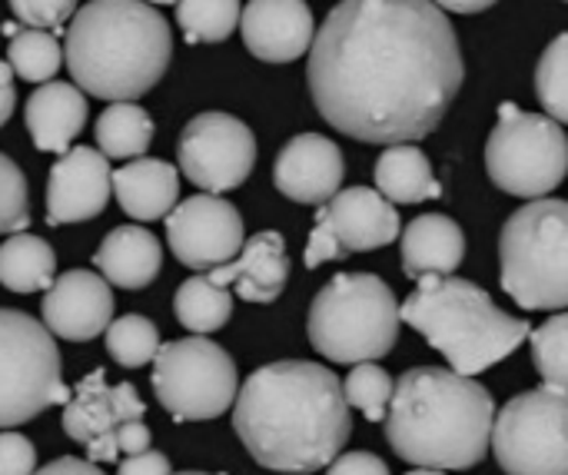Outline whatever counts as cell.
Instances as JSON below:
<instances>
[{"mask_svg":"<svg viewBox=\"0 0 568 475\" xmlns=\"http://www.w3.org/2000/svg\"><path fill=\"white\" fill-rule=\"evenodd\" d=\"M33 475H103L97 469V463H90V459H57V463H50V466H43V469H37Z\"/></svg>","mask_w":568,"mask_h":475,"instance_id":"b9f144b4","label":"cell"},{"mask_svg":"<svg viewBox=\"0 0 568 475\" xmlns=\"http://www.w3.org/2000/svg\"><path fill=\"white\" fill-rule=\"evenodd\" d=\"M173 57V33L146 0H87L67 23L63 60L77 87L97 100L150 93Z\"/></svg>","mask_w":568,"mask_h":475,"instance_id":"277c9868","label":"cell"},{"mask_svg":"<svg viewBox=\"0 0 568 475\" xmlns=\"http://www.w3.org/2000/svg\"><path fill=\"white\" fill-rule=\"evenodd\" d=\"M87 123V97L77 83L47 80L27 100V130L37 150L67 153Z\"/></svg>","mask_w":568,"mask_h":475,"instance_id":"44dd1931","label":"cell"},{"mask_svg":"<svg viewBox=\"0 0 568 475\" xmlns=\"http://www.w3.org/2000/svg\"><path fill=\"white\" fill-rule=\"evenodd\" d=\"M43 326L67 343H90L113 320L110 283L93 270H70L43 290Z\"/></svg>","mask_w":568,"mask_h":475,"instance_id":"2e32d148","label":"cell"},{"mask_svg":"<svg viewBox=\"0 0 568 475\" xmlns=\"http://www.w3.org/2000/svg\"><path fill=\"white\" fill-rule=\"evenodd\" d=\"M183 176L203 193H230L246 183L256 166V137L233 113H196L176 140Z\"/></svg>","mask_w":568,"mask_h":475,"instance_id":"4fadbf2b","label":"cell"},{"mask_svg":"<svg viewBox=\"0 0 568 475\" xmlns=\"http://www.w3.org/2000/svg\"><path fill=\"white\" fill-rule=\"evenodd\" d=\"M389 449L419 469H473L489 456L496 403L493 393L456 370H406L386 413Z\"/></svg>","mask_w":568,"mask_h":475,"instance_id":"3957f363","label":"cell"},{"mask_svg":"<svg viewBox=\"0 0 568 475\" xmlns=\"http://www.w3.org/2000/svg\"><path fill=\"white\" fill-rule=\"evenodd\" d=\"M566 3H568V0H566Z\"/></svg>","mask_w":568,"mask_h":475,"instance_id":"7dc6e473","label":"cell"},{"mask_svg":"<svg viewBox=\"0 0 568 475\" xmlns=\"http://www.w3.org/2000/svg\"><path fill=\"white\" fill-rule=\"evenodd\" d=\"M336 373L306 360L260 366L240 386L233 429L246 453L273 473H320L353 436V416Z\"/></svg>","mask_w":568,"mask_h":475,"instance_id":"7a4b0ae2","label":"cell"},{"mask_svg":"<svg viewBox=\"0 0 568 475\" xmlns=\"http://www.w3.org/2000/svg\"><path fill=\"white\" fill-rule=\"evenodd\" d=\"M180 475H210V473H180Z\"/></svg>","mask_w":568,"mask_h":475,"instance_id":"bcb514c9","label":"cell"},{"mask_svg":"<svg viewBox=\"0 0 568 475\" xmlns=\"http://www.w3.org/2000/svg\"><path fill=\"white\" fill-rule=\"evenodd\" d=\"M37 473V449L27 436L7 429L0 433V475H33Z\"/></svg>","mask_w":568,"mask_h":475,"instance_id":"8d00e7d4","label":"cell"},{"mask_svg":"<svg viewBox=\"0 0 568 475\" xmlns=\"http://www.w3.org/2000/svg\"><path fill=\"white\" fill-rule=\"evenodd\" d=\"M466 260V233L443 213H423L403 230L406 276H453Z\"/></svg>","mask_w":568,"mask_h":475,"instance_id":"603a6c76","label":"cell"},{"mask_svg":"<svg viewBox=\"0 0 568 475\" xmlns=\"http://www.w3.org/2000/svg\"><path fill=\"white\" fill-rule=\"evenodd\" d=\"M393 380L386 370H379L376 363H356L353 373L343 383L346 403L356 406L369 423H383L389 413V400H393Z\"/></svg>","mask_w":568,"mask_h":475,"instance_id":"836d02e7","label":"cell"},{"mask_svg":"<svg viewBox=\"0 0 568 475\" xmlns=\"http://www.w3.org/2000/svg\"><path fill=\"white\" fill-rule=\"evenodd\" d=\"M163 220H166V240L173 256L190 270L223 266L246 243L240 210L216 193L190 196L176 203Z\"/></svg>","mask_w":568,"mask_h":475,"instance_id":"5bb4252c","label":"cell"},{"mask_svg":"<svg viewBox=\"0 0 568 475\" xmlns=\"http://www.w3.org/2000/svg\"><path fill=\"white\" fill-rule=\"evenodd\" d=\"M406 475H446V473H443V469H419V466H413Z\"/></svg>","mask_w":568,"mask_h":475,"instance_id":"ee69618b","label":"cell"},{"mask_svg":"<svg viewBox=\"0 0 568 475\" xmlns=\"http://www.w3.org/2000/svg\"><path fill=\"white\" fill-rule=\"evenodd\" d=\"M439 10H453V13H479V10H489L496 0H433Z\"/></svg>","mask_w":568,"mask_h":475,"instance_id":"7bdbcfd3","label":"cell"},{"mask_svg":"<svg viewBox=\"0 0 568 475\" xmlns=\"http://www.w3.org/2000/svg\"><path fill=\"white\" fill-rule=\"evenodd\" d=\"M106 353L123 370L150 366L156 360V353H160V330H156V323L140 316V313L110 320V326H106Z\"/></svg>","mask_w":568,"mask_h":475,"instance_id":"4dcf8cb0","label":"cell"},{"mask_svg":"<svg viewBox=\"0 0 568 475\" xmlns=\"http://www.w3.org/2000/svg\"><path fill=\"white\" fill-rule=\"evenodd\" d=\"M160 406L176 423H203L223 416L240 393L233 356L206 336H186L160 346L150 373Z\"/></svg>","mask_w":568,"mask_h":475,"instance_id":"30bf717a","label":"cell"},{"mask_svg":"<svg viewBox=\"0 0 568 475\" xmlns=\"http://www.w3.org/2000/svg\"><path fill=\"white\" fill-rule=\"evenodd\" d=\"M240 0H176V23L186 43H220L240 27Z\"/></svg>","mask_w":568,"mask_h":475,"instance_id":"f546056e","label":"cell"},{"mask_svg":"<svg viewBox=\"0 0 568 475\" xmlns=\"http://www.w3.org/2000/svg\"><path fill=\"white\" fill-rule=\"evenodd\" d=\"M116 475H173L170 473V459L163 453H136V456H126L120 463V473Z\"/></svg>","mask_w":568,"mask_h":475,"instance_id":"ab89813d","label":"cell"},{"mask_svg":"<svg viewBox=\"0 0 568 475\" xmlns=\"http://www.w3.org/2000/svg\"><path fill=\"white\" fill-rule=\"evenodd\" d=\"M393 240H399L396 203L373 186H346L320 206L303 260L310 270H316L349 253L389 246Z\"/></svg>","mask_w":568,"mask_h":475,"instance_id":"7c38bea8","label":"cell"},{"mask_svg":"<svg viewBox=\"0 0 568 475\" xmlns=\"http://www.w3.org/2000/svg\"><path fill=\"white\" fill-rule=\"evenodd\" d=\"M320 117L363 143L426 140L466 80L446 10L433 0H339L310 47Z\"/></svg>","mask_w":568,"mask_h":475,"instance_id":"6da1fadb","label":"cell"},{"mask_svg":"<svg viewBox=\"0 0 568 475\" xmlns=\"http://www.w3.org/2000/svg\"><path fill=\"white\" fill-rule=\"evenodd\" d=\"M57 273V253L47 240L30 233H10V240L0 243V286H7L17 296L43 293L53 283Z\"/></svg>","mask_w":568,"mask_h":475,"instance_id":"484cf974","label":"cell"},{"mask_svg":"<svg viewBox=\"0 0 568 475\" xmlns=\"http://www.w3.org/2000/svg\"><path fill=\"white\" fill-rule=\"evenodd\" d=\"M113 193L110 160L93 146H70L47 180V223L67 226L93 220L106 210Z\"/></svg>","mask_w":568,"mask_h":475,"instance_id":"9a60e30c","label":"cell"},{"mask_svg":"<svg viewBox=\"0 0 568 475\" xmlns=\"http://www.w3.org/2000/svg\"><path fill=\"white\" fill-rule=\"evenodd\" d=\"M30 223V190L23 170L0 153V236L20 233Z\"/></svg>","mask_w":568,"mask_h":475,"instance_id":"e575fe53","label":"cell"},{"mask_svg":"<svg viewBox=\"0 0 568 475\" xmlns=\"http://www.w3.org/2000/svg\"><path fill=\"white\" fill-rule=\"evenodd\" d=\"M499 280L523 310H568V200L539 196L506 220Z\"/></svg>","mask_w":568,"mask_h":475,"instance_id":"52a82bcc","label":"cell"},{"mask_svg":"<svg viewBox=\"0 0 568 475\" xmlns=\"http://www.w3.org/2000/svg\"><path fill=\"white\" fill-rule=\"evenodd\" d=\"M146 3H153V7H163V3H173V7H176V0H146Z\"/></svg>","mask_w":568,"mask_h":475,"instance_id":"f6af8a7d","label":"cell"},{"mask_svg":"<svg viewBox=\"0 0 568 475\" xmlns=\"http://www.w3.org/2000/svg\"><path fill=\"white\" fill-rule=\"evenodd\" d=\"M113 196L123 213L140 223L160 220L180 200V170L166 160L136 156L113 170Z\"/></svg>","mask_w":568,"mask_h":475,"instance_id":"7402d4cb","label":"cell"},{"mask_svg":"<svg viewBox=\"0 0 568 475\" xmlns=\"http://www.w3.org/2000/svg\"><path fill=\"white\" fill-rule=\"evenodd\" d=\"M67 400L53 333L20 310H0V429L23 426Z\"/></svg>","mask_w":568,"mask_h":475,"instance_id":"9c48e42d","label":"cell"},{"mask_svg":"<svg viewBox=\"0 0 568 475\" xmlns=\"http://www.w3.org/2000/svg\"><path fill=\"white\" fill-rule=\"evenodd\" d=\"M206 276L246 303H276L290 280L286 243L276 230H263L250 236L230 263L213 266Z\"/></svg>","mask_w":568,"mask_h":475,"instance_id":"ffe728a7","label":"cell"},{"mask_svg":"<svg viewBox=\"0 0 568 475\" xmlns=\"http://www.w3.org/2000/svg\"><path fill=\"white\" fill-rule=\"evenodd\" d=\"M399 303L373 273H339L313 300L306 333L329 363L356 366L393 353L399 340Z\"/></svg>","mask_w":568,"mask_h":475,"instance_id":"8992f818","label":"cell"},{"mask_svg":"<svg viewBox=\"0 0 568 475\" xmlns=\"http://www.w3.org/2000/svg\"><path fill=\"white\" fill-rule=\"evenodd\" d=\"M326 475H389V466L373 453H339L326 466Z\"/></svg>","mask_w":568,"mask_h":475,"instance_id":"74e56055","label":"cell"},{"mask_svg":"<svg viewBox=\"0 0 568 475\" xmlns=\"http://www.w3.org/2000/svg\"><path fill=\"white\" fill-rule=\"evenodd\" d=\"M532 336V363L542 383L568 390V313L546 320Z\"/></svg>","mask_w":568,"mask_h":475,"instance_id":"d6a6232c","label":"cell"},{"mask_svg":"<svg viewBox=\"0 0 568 475\" xmlns=\"http://www.w3.org/2000/svg\"><path fill=\"white\" fill-rule=\"evenodd\" d=\"M77 3L80 0H10V10L27 27H40V30H53L57 33L77 13Z\"/></svg>","mask_w":568,"mask_h":475,"instance_id":"d590c367","label":"cell"},{"mask_svg":"<svg viewBox=\"0 0 568 475\" xmlns=\"http://www.w3.org/2000/svg\"><path fill=\"white\" fill-rule=\"evenodd\" d=\"M173 313L176 323L196 336L216 333L230 323L233 316V293L220 283H213L210 276H190L173 300Z\"/></svg>","mask_w":568,"mask_h":475,"instance_id":"f1b7e54d","label":"cell"},{"mask_svg":"<svg viewBox=\"0 0 568 475\" xmlns=\"http://www.w3.org/2000/svg\"><path fill=\"white\" fill-rule=\"evenodd\" d=\"M399 316L463 376L503 363L532 333L526 320L509 316L483 286L459 276H419L416 290L399 306Z\"/></svg>","mask_w":568,"mask_h":475,"instance_id":"5b68a950","label":"cell"},{"mask_svg":"<svg viewBox=\"0 0 568 475\" xmlns=\"http://www.w3.org/2000/svg\"><path fill=\"white\" fill-rule=\"evenodd\" d=\"M240 33L256 60L293 63L310 53L316 23L306 0H246Z\"/></svg>","mask_w":568,"mask_h":475,"instance_id":"ac0fdd59","label":"cell"},{"mask_svg":"<svg viewBox=\"0 0 568 475\" xmlns=\"http://www.w3.org/2000/svg\"><path fill=\"white\" fill-rule=\"evenodd\" d=\"M93 137L106 160H136L153 143V120L133 100H116L100 113Z\"/></svg>","mask_w":568,"mask_h":475,"instance_id":"4316f807","label":"cell"},{"mask_svg":"<svg viewBox=\"0 0 568 475\" xmlns=\"http://www.w3.org/2000/svg\"><path fill=\"white\" fill-rule=\"evenodd\" d=\"M93 266L110 286L120 290H143L160 276L163 250L160 240L143 226H116L103 236V243L93 253Z\"/></svg>","mask_w":568,"mask_h":475,"instance_id":"cb8c5ba5","label":"cell"},{"mask_svg":"<svg viewBox=\"0 0 568 475\" xmlns=\"http://www.w3.org/2000/svg\"><path fill=\"white\" fill-rule=\"evenodd\" d=\"M143 413L146 406L130 383L110 386L103 370H93L77 383V390L63 403V429L73 443L90 446L93 439L116 433L123 423L143 420Z\"/></svg>","mask_w":568,"mask_h":475,"instance_id":"d6986e66","label":"cell"},{"mask_svg":"<svg viewBox=\"0 0 568 475\" xmlns=\"http://www.w3.org/2000/svg\"><path fill=\"white\" fill-rule=\"evenodd\" d=\"M13 107H17V87H13V70H10V63H3V60H0V127H3L7 120H10Z\"/></svg>","mask_w":568,"mask_h":475,"instance_id":"60d3db41","label":"cell"},{"mask_svg":"<svg viewBox=\"0 0 568 475\" xmlns=\"http://www.w3.org/2000/svg\"><path fill=\"white\" fill-rule=\"evenodd\" d=\"M153 443L150 429L143 426V420H133V423H123L116 433H113V446L120 456H136V453H146Z\"/></svg>","mask_w":568,"mask_h":475,"instance_id":"f35d334b","label":"cell"},{"mask_svg":"<svg viewBox=\"0 0 568 475\" xmlns=\"http://www.w3.org/2000/svg\"><path fill=\"white\" fill-rule=\"evenodd\" d=\"M376 190L396 206L426 203V200L443 196L433 163L426 160V153L416 143H389L383 150V156L376 160Z\"/></svg>","mask_w":568,"mask_h":475,"instance_id":"d4e9b609","label":"cell"},{"mask_svg":"<svg viewBox=\"0 0 568 475\" xmlns=\"http://www.w3.org/2000/svg\"><path fill=\"white\" fill-rule=\"evenodd\" d=\"M536 97L552 120L568 123V33L546 47L536 67Z\"/></svg>","mask_w":568,"mask_h":475,"instance_id":"1f68e13d","label":"cell"},{"mask_svg":"<svg viewBox=\"0 0 568 475\" xmlns=\"http://www.w3.org/2000/svg\"><path fill=\"white\" fill-rule=\"evenodd\" d=\"M343 176H346L343 150L323 133L293 137L280 150L273 166L276 190L286 200L310 203V206H323L326 200H333L343 186Z\"/></svg>","mask_w":568,"mask_h":475,"instance_id":"e0dca14e","label":"cell"},{"mask_svg":"<svg viewBox=\"0 0 568 475\" xmlns=\"http://www.w3.org/2000/svg\"><path fill=\"white\" fill-rule=\"evenodd\" d=\"M486 170L503 193L523 200L549 196L568 173V133L549 113L503 103L486 143Z\"/></svg>","mask_w":568,"mask_h":475,"instance_id":"ba28073f","label":"cell"},{"mask_svg":"<svg viewBox=\"0 0 568 475\" xmlns=\"http://www.w3.org/2000/svg\"><path fill=\"white\" fill-rule=\"evenodd\" d=\"M3 33H7V63L20 80L47 83L57 77L63 63V43L57 40L53 30L3 23Z\"/></svg>","mask_w":568,"mask_h":475,"instance_id":"83f0119b","label":"cell"},{"mask_svg":"<svg viewBox=\"0 0 568 475\" xmlns=\"http://www.w3.org/2000/svg\"><path fill=\"white\" fill-rule=\"evenodd\" d=\"M493 456L506 475H568V390L542 383L513 396L496 413Z\"/></svg>","mask_w":568,"mask_h":475,"instance_id":"8fae6325","label":"cell"}]
</instances>
